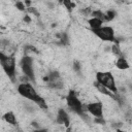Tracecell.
I'll return each instance as SVG.
<instances>
[{
    "label": "cell",
    "mask_w": 132,
    "mask_h": 132,
    "mask_svg": "<svg viewBox=\"0 0 132 132\" xmlns=\"http://www.w3.org/2000/svg\"><path fill=\"white\" fill-rule=\"evenodd\" d=\"M18 92L19 94L24 97L29 99L30 101H33L35 104H37L39 107L42 108H47V105L44 101V99L38 95V93L36 92V90L28 82H22L18 86Z\"/></svg>",
    "instance_id": "1"
},
{
    "label": "cell",
    "mask_w": 132,
    "mask_h": 132,
    "mask_svg": "<svg viewBox=\"0 0 132 132\" xmlns=\"http://www.w3.org/2000/svg\"><path fill=\"white\" fill-rule=\"evenodd\" d=\"M96 81L105 87L107 90H109L112 94L117 96L118 94V88L116 85V80L113 75L108 71H99L96 73Z\"/></svg>",
    "instance_id": "2"
},
{
    "label": "cell",
    "mask_w": 132,
    "mask_h": 132,
    "mask_svg": "<svg viewBox=\"0 0 132 132\" xmlns=\"http://www.w3.org/2000/svg\"><path fill=\"white\" fill-rule=\"evenodd\" d=\"M0 64L4 70V72L7 74V76L14 80L15 78V59L13 56H7L0 52Z\"/></svg>",
    "instance_id": "3"
},
{
    "label": "cell",
    "mask_w": 132,
    "mask_h": 132,
    "mask_svg": "<svg viewBox=\"0 0 132 132\" xmlns=\"http://www.w3.org/2000/svg\"><path fill=\"white\" fill-rule=\"evenodd\" d=\"M66 102H67L68 107L72 111H74L75 113H77L81 118H85L86 119L84 104L80 102V100L78 99V97L76 96V93L74 91H69V93L66 96Z\"/></svg>",
    "instance_id": "4"
},
{
    "label": "cell",
    "mask_w": 132,
    "mask_h": 132,
    "mask_svg": "<svg viewBox=\"0 0 132 132\" xmlns=\"http://www.w3.org/2000/svg\"><path fill=\"white\" fill-rule=\"evenodd\" d=\"M93 33L101 40L108 41V42H114L118 43L116 36H114V30L110 26H102L99 29L93 31Z\"/></svg>",
    "instance_id": "5"
},
{
    "label": "cell",
    "mask_w": 132,
    "mask_h": 132,
    "mask_svg": "<svg viewBox=\"0 0 132 132\" xmlns=\"http://www.w3.org/2000/svg\"><path fill=\"white\" fill-rule=\"evenodd\" d=\"M21 68L29 79L34 80L35 79V74H34V69H33V59L30 56H25L21 60Z\"/></svg>",
    "instance_id": "6"
},
{
    "label": "cell",
    "mask_w": 132,
    "mask_h": 132,
    "mask_svg": "<svg viewBox=\"0 0 132 132\" xmlns=\"http://www.w3.org/2000/svg\"><path fill=\"white\" fill-rule=\"evenodd\" d=\"M84 109L88 110L96 119H103V104L100 101L91 102L88 105H84Z\"/></svg>",
    "instance_id": "7"
},
{
    "label": "cell",
    "mask_w": 132,
    "mask_h": 132,
    "mask_svg": "<svg viewBox=\"0 0 132 132\" xmlns=\"http://www.w3.org/2000/svg\"><path fill=\"white\" fill-rule=\"evenodd\" d=\"M44 80L47 82L50 88H53V89L63 88V81L58 71H52L51 73H48L47 76L44 77Z\"/></svg>",
    "instance_id": "8"
},
{
    "label": "cell",
    "mask_w": 132,
    "mask_h": 132,
    "mask_svg": "<svg viewBox=\"0 0 132 132\" xmlns=\"http://www.w3.org/2000/svg\"><path fill=\"white\" fill-rule=\"evenodd\" d=\"M116 67L118 69H120V70H127V69H129L130 65H129L128 61L126 60V58H124L122 56V57H119L117 59V61H116Z\"/></svg>",
    "instance_id": "9"
},
{
    "label": "cell",
    "mask_w": 132,
    "mask_h": 132,
    "mask_svg": "<svg viewBox=\"0 0 132 132\" xmlns=\"http://www.w3.org/2000/svg\"><path fill=\"white\" fill-rule=\"evenodd\" d=\"M58 122L60 124H64L66 126H68L69 125V122H70L67 112L64 109H62V108L59 109V111H58Z\"/></svg>",
    "instance_id": "10"
},
{
    "label": "cell",
    "mask_w": 132,
    "mask_h": 132,
    "mask_svg": "<svg viewBox=\"0 0 132 132\" xmlns=\"http://www.w3.org/2000/svg\"><path fill=\"white\" fill-rule=\"evenodd\" d=\"M94 87L100 92V93H102L103 95H106V96H108V97H111V98H116L117 96L114 95V94H112L109 90H107L105 87H103L102 85H100L99 82H97V81H95L94 82Z\"/></svg>",
    "instance_id": "11"
},
{
    "label": "cell",
    "mask_w": 132,
    "mask_h": 132,
    "mask_svg": "<svg viewBox=\"0 0 132 132\" xmlns=\"http://www.w3.org/2000/svg\"><path fill=\"white\" fill-rule=\"evenodd\" d=\"M3 120L8 123L9 125H15L16 123V118H15V114L12 112V111H7L3 114Z\"/></svg>",
    "instance_id": "12"
},
{
    "label": "cell",
    "mask_w": 132,
    "mask_h": 132,
    "mask_svg": "<svg viewBox=\"0 0 132 132\" xmlns=\"http://www.w3.org/2000/svg\"><path fill=\"white\" fill-rule=\"evenodd\" d=\"M88 24L90 26V28L92 29V31H95L97 29H99L100 27H102V22L98 19H95V18H91L89 21H88Z\"/></svg>",
    "instance_id": "13"
},
{
    "label": "cell",
    "mask_w": 132,
    "mask_h": 132,
    "mask_svg": "<svg viewBox=\"0 0 132 132\" xmlns=\"http://www.w3.org/2000/svg\"><path fill=\"white\" fill-rule=\"evenodd\" d=\"M91 15H92V18H95V19H98V20H100V21H101L102 23L106 22L105 13H104V12H102L101 10H99V9L91 11Z\"/></svg>",
    "instance_id": "14"
},
{
    "label": "cell",
    "mask_w": 132,
    "mask_h": 132,
    "mask_svg": "<svg viewBox=\"0 0 132 132\" xmlns=\"http://www.w3.org/2000/svg\"><path fill=\"white\" fill-rule=\"evenodd\" d=\"M111 52L113 53V55L118 56V57H122V51L119 46V43H113L111 46Z\"/></svg>",
    "instance_id": "15"
},
{
    "label": "cell",
    "mask_w": 132,
    "mask_h": 132,
    "mask_svg": "<svg viewBox=\"0 0 132 132\" xmlns=\"http://www.w3.org/2000/svg\"><path fill=\"white\" fill-rule=\"evenodd\" d=\"M116 14H117V13H116V11H114V10H112V9H109V10H107V12H105L106 22L113 20V19H114V16H116Z\"/></svg>",
    "instance_id": "16"
},
{
    "label": "cell",
    "mask_w": 132,
    "mask_h": 132,
    "mask_svg": "<svg viewBox=\"0 0 132 132\" xmlns=\"http://www.w3.org/2000/svg\"><path fill=\"white\" fill-rule=\"evenodd\" d=\"M15 7L19 9V10H25L26 9V5L24 2H21V1H18L15 3Z\"/></svg>",
    "instance_id": "17"
},
{
    "label": "cell",
    "mask_w": 132,
    "mask_h": 132,
    "mask_svg": "<svg viewBox=\"0 0 132 132\" xmlns=\"http://www.w3.org/2000/svg\"><path fill=\"white\" fill-rule=\"evenodd\" d=\"M63 3H64V5L66 6V8H67L69 11H71V10H72V8H73V5H74L72 2H70V1H64Z\"/></svg>",
    "instance_id": "18"
},
{
    "label": "cell",
    "mask_w": 132,
    "mask_h": 132,
    "mask_svg": "<svg viewBox=\"0 0 132 132\" xmlns=\"http://www.w3.org/2000/svg\"><path fill=\"white\" fill-rule=\"evenodd\" d=\"M73 68L76 72H79L80 71V63L78 61H74L73 62Z\"/></svg>",
    "instance_id": "19"
},
{
    "label": "cell",
    "mask_w": 132,
    "mask_h": 132,
    "mask_svg": "<svg viewBox=\"0 0 132 132\" xmlns=\"http://www.w3.org/2000/svg\"><path fill=\"white\" fill-rule=\"evenodd\" d=\"M61 41H62L63 43H67V42H68V38H67L66 33L62 34V36H61Z\"/></svg>",
    "instance_id": "20"
},
{
    "label": "cell",
    "mask_w": 132,
    "mask_h": 132,
    "mask_svg": "<svg viewBox=\"0 0 132 132\" xmlns=\"http://www.w3.org/2000/svg\"><path fill=\"white\" fill-rule=\"evenodd\" d=\"M33 132H48L47 129H44V128H38V129H35Z\"/></svg>",
    "instance_id": "21"
},
{
    "label": "cell",
    "mask_w": 132,
    "mask_h": 132,
    "mask_svg": "<svg viewBox=\"0 0 132 132\" xmlns=\"http://www.w3.org/2000/svg\"><path fill=\"white\" fill-rule=\"evenodd\" d=\"M25 21H26V22H30V19H29V16H28V15H26V18H25Z\"/></svg>",
    "instance_id": "22"
},
{
    "label": "cell",
    "mask_w": 132,
    "mask_h": 132,
    "mask_svg": "<svg viewBox=\"0 0 132 132\" xmlns=\"http://www.w3.org/2000/svg\"><path fill=\"white\" fill-rule=\"evenodd\" d=\"M116 132H126V131H124V130H121V129H117V131Z\"/></svg>",
    "instance_id": "23"
}]
</instances>
